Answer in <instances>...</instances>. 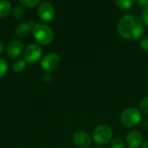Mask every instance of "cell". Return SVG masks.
I'll return each mask as SVG.
<instances>
[{
  "instance_id": "cell-20",
  "label": "cell",
  "mask_w": 148,
  "mask_h": 148,
  "mask_svg": "<svg viewBox=\"0 0 148 148\" xmlns=\"http://www.w3.org/2000/svg\"><path fill=\"white\" fill-rule=\"evenodd\" d=\"M141 21L143 23V24L148 26V5L144 7V9L142 10V13H141Z\"/></svg>"
},
{
  "instance_id": "cell-16",
  "label": "cell",
  "mask_w": 148,
  "mask_h": 148,
  "mask_svg": "<svg viewBox=\"0 0 148 148\" xmlns=\"http://www.w3.org/2000/svg\"><path fill=\"white\" fill-rule=\"evenodd\" d=\"M20 4L23 7H28V8H33L41 3L39 0H20Z\"/></svg>"
},
{
  "instance_id": "cell-13",
  "label": "cell",
  "mask_w": 148,
  "mask_h": 148,
  "mask_svg": "<svg viewBox=\"0 0 148 148\" xmlns=\"http://www.w3.org/2000/svg\"><path fill=\"white\" fill-rule=\"evenodd\" d=\"M25 68H26V62L23 59H19V60L16 61L12 66L13 70L16 73L23 72L25 69Z\"/></svg>"
},
{
  "instance_id": "cell-4",
  "label": "cell",
  "mask_w": 148,
  "mask_h": 148,
  "mask_svg": "<svg viewBox=\"0 0 148 148\" xmlns=\"http://www.w3.org/2000/svg\"><path fill=\"white\" fill-rule=\"evenodd\" d=\"M113 131L108 125H99L93 133V139L98 145H106L112 140Z\"/></svg>"
},
{
  "instance_id": "cell-2",
  "label": "cell",
  "mask_w": 148,
  "mask_h": 148,
  "mask_svg": "<svg viewBox=\"0 0 148 148\" xmlns=\"http://www.w3.org/2000/svg\"><path fill=\"white\" fill-rule=\"evenodd\" d=\"M32 35L35 40L42 45L50 44L55 36L53 29L45 23H36L32 29Z\"/></svg>"
},
{
  "instance_id": "cell-1",
  "label": "cell",
  "mask_w": 148,
  "mask_h": 148,
  "mask_svg": "<svg viewBox=\"0 0 148 148\" xmlns=\"http://www.w3.org/2000/svg\"><path fill=\"white\" fill-rule=\"evenodd\" d=\"M116 27L119 35L127 40H137L144 32V24L141 19L132 14L121 16L118 20Z\"/></svg>"
},
{
  "instance_id": "cell-25",
  "label": "cell",
  "mask_w": 148,
  "mask_h": 148,
  "mask_svg": "<svg viewBox=\"0 0 148 148\" xmlns=\"http://www.w3.org/2000/svg\"><path fill=\"white\" fill-rule=\"evenodd\" d=\"M3 45L2 42L0 41V55L3 53Z\"/></svg>"
},
{
  "instance_id": "cell-23",
  "label": "cell",
  "mask_w": 148,
  "mask_h": 148,
  "mask_svg": "<svg viewBox=\"0 0 148 148\" xmlns=\"http://www.w3.org/2000/svg\"><path fill=\"white\" fill-rule=\"evenodd\" d=\"M138 3L140 4V5H141V6H144V7H146V6H147L148 5V0H139L138 1Z\"/></svg>"
},
{
  "instance_id": "cell-3",
  "label": "cell",
  "mask_w": 148,
  "mask_h": 148,
  "mask_svg": "<svg viewBox=\"0 0 148 148\" xmlns=\"http://www.w3.org/2000/svg\"><path fill=\"white\" fill-rule=\"evenodd\" d=\"M142 116L139 109L129 108L125 109L121 115V122L126 127H133L141 121Z\"/></svg>"
},
{
  "instance_id": "cell-12",
  "label": "cell",
  "mask_w": 148,
  "mask_h": 148,
  "mask_svg": "<svg viewBox=\"0 0 148 148\" xmlns=\"http://www.w3.org/2000/svg\"><path fill=\"white\" fill-rule=\"evenodd\" d=\"M12 10L11 4L6 0H0V18L7 16Z\"/></svg>"
},
{
  "instance_id": "cell-24",
  "label": "cell",
  "mask_w": 148,
  "mask_h": 148,
  "mask_svg": "<svg viewBox=\"0 0 148 148\" xmlns=\"http://www.w3.org/2000/svg\"><path fill=\"white\" fill-rule=\"evenodd\" d=\"M141 148H148V139L147 140L144 141V143L142 144V147Z\"/></svg>"
},
{
  "instance_id": "cell-11",
  "label": "cell",
  "mask_w": 148,
  "mask_h": 148,
  "mask_svg": "<svg viewBox=\"0 0 148 148\" xmlns=\"http://www.w3.org/2000/svg\"><path fill=\"white\" fill-rule=\"evenodd\" d=\"M36 23L32 21L29 22V23H19L16 29H15V34L16 36L20 37V38H23L26 37L29 35L30 32H32L33 27Z\"/></svg>"
},
{
  "instance_id": "cell-19",
  "label": "cell",
  "mask_w": 148,
  "mask_h": 148,
  "mask_svg": "<svg viewBox=\"0 0 148 148\" xmlns=\"http://www.w3.org/2000/svg\"><path fill=\"white\" fill-rule=\"evenodd\" d=\"M125 143L120 138H115L111 141V148H125Z\"/></svg>"
},
{
  "instance_id": "cell-15",
  "label": "cell",
  "mask_w": 148,
  "mask_h": 148,
  "mask_svg": "<svg viewBox=\"0 0 148 148\" xmlns=\"http://www.w3.org/2000/svg\"><path fill=\"white\" fill-rule=\"evenodd\" d=\"M134 3V1H133V0H118V1H116L117 6L119 8L124 9V10L130 9Z\"/></svg>"
},
{
  "instance_id": "cell-6",
  "label": "cell",
  "mask_w": 148,
  "mask_h": 148,
  "mask_svg": "<svg viewBox=\"0 0 148 148\" xmlns=\"http://www.w3.org/2000/svg\"><path fill=\"white\" fill-rule=\"evenodd\" d=\"M38 17L43 22H50L55 18L56 10L53 4L49 2H41L37 8Z\"/></svg>"
},
{
  "instance_id": "cell-17",
  "label": "cell",
  "mask_w": 148,
  "mask_h": 148,
  "mask_svg": "<svg viewBox=\"0 0 148 148\" xmlns=\"http://www.w3.org/2000/svg\"><path fill=\"white\" fill-rule=\"evenodd\" d=\"M8 71V63L7 62L3 59V58H0V79L3 78L6 73Z\"/></svg>"
},
{
  "instance_id": "cell-14",
  "label": "cell",
  "mask_w": 148,
  "mask_h": 148,
  "mask_svg": "<svg viewBox=\"0 0 148 148\" xmlns=\"http://www.w3.org/2000/svg\"><path fill=\"white\" fill-rule=\"evenodd\" d=\"M11 13H12V16L15 18H21V17H23L24 16L25 10H24L23 6H22V5H16L12 9Z\"/></svg>"
},
{
  "instance_id": "cell-26",
  "label": "cell",
  "mask_w": 148,
  "mask_h": 148,
  "mask_svg": "<svg viewBox=\"0 0 148 148\" xmlns=\"http://www.w3.org/2000/svg\"><path fill=\"white\" fill-rule=\"evenodd\" d=\"M96 148H102V147H96Z\"/></svg>"
},
{
  "instance_id": "cell-22",
  "label": "cell",
  "mask_w": 148,
  "mask_h": 148,
  "mask_svg": "<svg viewBox=\"0 0 148 148\" xmlns=\"http://www.w3.org/2000/svg\"><path fill=\"white\" fill-rule=\"evenodd\" d=\"M43 82H46V83H49L50 82H51V80H52V76H51V75L49 74V73H46L44 75H43Z\"/></svg>"
},
{
  "instance_id": "cell-10",
  "label": "cell",
  "mask_w": 148,
  "mask_h": 148,
  "mask_svg": "<svg viewBox=\"0 0 148 148\" xmlns=\"http://www.w3.org/2000/svg\"><path fill=\"white\" fill-rule=\"evenodd\" d=\"M143 135L138 130L130 131L126 136V144L129 148H138L142 143Z\"/></svg>"
},
{
  "instance_id": "cell-18",
  "label": "cell",
  "mask_w": 148,
  "mask_h": 148,
  "mask_svg": "<svg viewBox=\"0 0 148 148\" xmlns=\"http://www.w3.org/2000/svg\"><path fill=\"white\" fill-rule=\"evenodd\" d=\"M140 111L143 114L148 115V96H146L142 99L140 104Z\"/></svg>"
},
{
  "instance_id": "cell-9",
  "label": "cell",
  "mask_w": 148,
  "mask_h": 148,
  "mask_svg": "<svg viewBox=\"0 0 148 148\" xmlns=\"http://www.w3.org/2000/svg\"><path fill=\"white\" fill-rule=\"evenodd\" d=\"M73 141L76 147L80 148H88L92 140L90 136L84 131H77L73 135Z\"/></svg>"
},
{
  "instance_id": "cell-7",
  "label": "cell",
  "mask_w": 148,
  "mask_h": 148,
  "mask_svg": "<svg viewBox=\"0 0 148 148\" xmlns=\"http://www.w3.org/2000/svg\"><path fill=\"white\" fill-rule=\"evenodd\" d=\"M60 56L56 53H49L44 56L41 61V67L47 73L55 71L60 65Z\"/></svg>"
},
{
  "instance_id": "cell-21",
  "label": "cell",
  "mask_w": 148,
  "mask_h": 148,
  "mask_svg": "<svg viewBox=\"0 0 148 148\" xmlns=\"http://www.w3.org/2000/svg\"><path fill=\"white\" fill-rule=\"evenodd\" d=\"M140 44L145 51L148 52V36H145L141 38Z\"/></svg>"
},
{
  "instance_id": "cell-8",
  "label": "cell",
  "mask_w": 148,
  "mask_h": 148,
  "mask_svg": "<svg viewBox=\"0 0 148 148\" xmlns=\"http://www.w3.org/2000/svg\"><path fill=\"white\" fill-rule=\"evenodd\" d=\"M24 49L23 43L20 40H11L6 47V54L10 58L18 57Z\"/></svg>"
},
{
  "instance_id": "cell-5",
  "label": "cell",
  "mask_w": 148,
  "mask_h": 148,
  "mask_svg": "<svg viewBox=\"0 0 148 148\" xmlns=\"http://www.w3.org/2000/svg\"><path fill=\"white\" fill-rule=\"evenodd\" d=\"M42 56V47L37 43H32L29 45L23 52V60L26 63L34 64L36 63Z\"/></svg>"
}]
</instances>
